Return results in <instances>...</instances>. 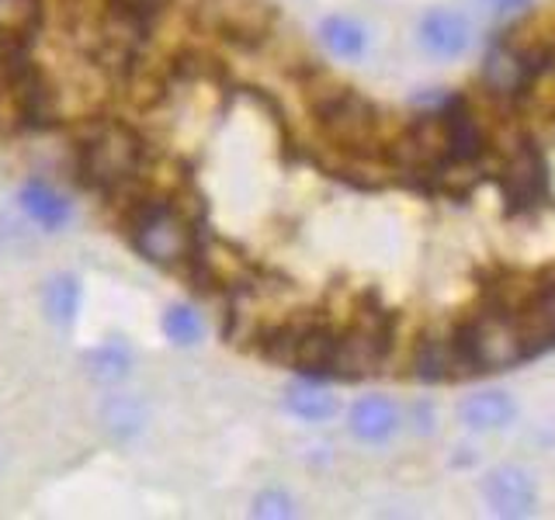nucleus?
<instances>
[{"label":"nucleus","instance_id":"obj_1","mask_svg":"<svg viewBox=\"0 0 555 520\" xmlns=\"http://www.w3.org/2000/svg\"><path fill=\"white\" fill-rule=\"evenodd\" d=\"M143 167H146L143 135L121 126V121H108V126L94 129L77 153L80 184H87L91 191H104V195H115V191H126L129 184H135L143 178Z\"/></svg>","mask_w":555,"mask_h":520},{"label":"nucleus","instance_id":"obj_2","mask_svg":"<svg viewBox=\"0 0 555 520\" xmlns=\"http://www.w3.org/2000/svg\"><path fill=\"white\" fill-rule=\"evenodd\" d=\"M129 236L132 247L156 268L181 271L198 257L195 225L170 202H139L129 216Z\"/></svg>","mask_w":555,"mask_h":520},{"label":"nucleus","instance_id":"obj_3","mask_svg":"<svg viewBox=\"0 0 555 520\" xmlns=\"http://www.w3.org/2000/svg\"><path fill=\"white\" fill-rule=\"evenodd\" d=\"M455 340L473 372L514 368L517 361L534 354L531 337L517 312H490V316H479L468 326H462Z\"/></svg>","mask_w":555,"mask_h":520},{"label":"nucleus","instance_id":"obj_4","mask_svg":"<svg viewBox=\"0 0 555 520\" xmlns=\"http://www.w3.org/2000/svg\"><path fill=\"white\" fill-rule=\"evenodd\" d=\"M312 112H317L320 129L340 150H364L375 143L378 118L372 101L354 94L351 87L326 83L323 91H312Z\"/></svg>","mask_w":555,"mask_h":520},{"label":"nucleus","instance_id":"obj_5","mask_svg":"<svg viewBox=\"0 0 555 520\" xmlns=\"http://www.w3.org/2000/svg\"><path fill=\"white\" fill-rule=\"evenodd\" d=\"M337 340L340 334H334L326 323H282L264 334L260 340V351H264L271 361L278 364H292L299 372H330L337 358Z\"/></svg>","mask_w":555,"mask_h":520},{"label":"nucleus","instance_id":"obj_6","mask_svg":"<svg viewBox=\"0 0 555 520\" xmlns=\"http://www.w3.org/2000/svg\"><path fill=\"white\" fill-rule=\"evenodd\" d=\"M389 354V320L382 312H364L344 329L337 340V358H334V375L344 378H361L372 375Z\"/></svg>","mask_w":555,"mask_h":520},{"label":"nucleus","instance_id":"obj_7","mask_svg":"<svg viewBox=\"0 0 555 520\" xmlns=\"http://www.w3.org/2000/svg\"><path fill=\"white\" fill-rule=\"evenodd\" d=\"M392 164L410 173H438L451 164V135L444 115H424L392 143Z\"/></svg>","mask_w":555,"mask_h":520},{"label":"nucleus","instance_id":"obj_8","mask_svg":"<svg viewBox=\"0 0 555 520\" xmlns=\"http://www.w3.org/2000/svg\"><path fill=\"white\" fill-rule=\"evenodd\" d=\"M482 499L496 517H531L538 507V490L528 468L520 465H500L482 479Z\"/></svg>","mask_w":555,"mask_h":520},{"label":"nucleus","instance_id":"obj_9","mask_svg":"<svg viewBox=\"0 0 555 520\" xmlns=\"http://www.w3.org/2000/svg\"><path fill=\"white\" fill-rule=\"evenodd\" d=\"M416 42L434 60H459L473 46V25L462 11L434 8L416 25Z\"/></svg>","mask_w":555,"mask_h":520},{"label":"nucleus","instance_id":"obj_10","mask_svg":"<svg viewBox=\"0 0 555 520\" xmlns=\"http://www.w3.org/2000/svg\"><path fill=\"white\" fill-rule=\"evenodd\" d=\"M545 191H548V173L542 156L531 146H520L507 160V167H503V198H507L511 212L534 208L545 198Z\"/></svg>","mask_w":555,"mask_h":520},{"label":"nucleus","instance_id":"obj_11","mask_svg":"<svg viewBox=\"0 0 555 520\" xmlns=\"http://www.w3.org/2000/svg\"><path fill=\"white\" fill-rule=\"evenodd\" d=\"M531 77H538L534 66L525 60V52L514 49L511 42H500V46H493L490 52H486V60H482V83H486V91H490V94H496V98H517V94L528 91Z\"/></svg>","mask_w":555,"mask_h":520},{"label":"nucleus","instance_id":"obj_12","mask_svg":"<svg viewBox=\"0 0 555 520\" xmlns=\"http://www.w3.org/2000/svg\"><path fill=\"white\" fill-rule=\"evenodd\" d=\"M347 427L364 444H386L399 427V410L386 395H364L347 413Z\"/></svg>","mask_w":555,"mask_h":520},{"label":"nucleus","instance_id":"obj_13","mask_svg":"<svg viewBox=\"0 0 555 520\" xmlns=\"http://www.w3.org/2000/svg\"><path fill=\"white\" fill-rule=\"evenodd\" d=\"M514 416H517L514 399L507 392H500V389L476 392V395H468L465 403L459 406V420L468 430H479V433L503 430L507 424H514Z\"/></svg>","mask_w":555,"mask_h":520},{"label":"nucleus","instance_id":"obj_14","mask_svg":"<svg viewBox=\"0 0 555 520\" xmlns=\"http://www.w3.org/2000/svg\"><path fill=\"white\" fill-rule=\"evenodd\" d=\"M416 375L427 381H444V378L473 375V368H468L459 340L448 337V340H424L421 354H416Z\"/></svg>","mask_w":555,"mask_h":520},{"label":"nucleus","instance_id":"obj_15","mask_svg":"<svg viewBox=\"0 0 555 520\" xmlns=\"http://www.w3.org/2000/svg\"><path fill=\"white\" fill-rule=\"evenodd\" d=\"M448 135H451V160L455 164H476L482 153V132L476 126L473 112H468L465 101H451L448 104Z\"/></svg>","mask_w":555,"mask_h":520},{"label":"nucleus","instance_id":"obj_16","mask_svg":"<svg viewBox=\"0 0 555 520\" xmlns=\"http://www.w3.org/2000/svg\"><path fill=\"white\" fill-rule=\"evenodd\" d=\"M17 198H22L25 216L35 219L39 225H46V230H60V225L69 222V205H66V198L56 195V191H52L49 184H42V181H28Z\"/></svg>","mask_w":555,"mask_h":520},{"label":"nucleus","instance_id":"obj_17","mask_svg":"<svg viewBox=\"0 0 555 520\" xmlns=\"http://www.w3.org/2000/svg\"><path fill=\"white\" fill-rule=\"evenodd\" d=\"M320 39L337 60H361L364 49H369V31L347 14H330L320 25Z\"/></svg>","mask_w":555,"mask_h":520},{"label":"nucleus","instance_id":"obj_18","mask_svg":"<svg viewBox=\"0 0 555 520\" xmlns=\"http://www.w3.org/2000/svg\"><path fill=\"white\" fill-rule=\"evenodd\" d=\"M101 420H104V427H108L112 438L129 441V438H135V433H143V427H146V406L139 403L135 395L118 392V395L104 399Z\"/></svg>","mask_w":555,"mask_h":520},{"label":"nucleus","instance_id":"obj_19","mask_svg":"<svg viewBox=\"0 0 555 520\" xmlns=\"http://www.w3.org/2000/svg\"><path fill=\"white\" fill-rule=\"evenodd\" d=\"M520 323H525L528 337H531V347L534 354L548 351L555 343V285L542 288L531 299V306H525V312H517Z\"/></svg>","mask_w":555,"mask_h":520},{"label":"nucleus","instance_id":"obj_20","mask_svg":"<svg viewBox=\"0 0 555 520\" xmlns=\"http://www.w3.org/2000/svg\"><path fill=\"white\" fill-rule=\"evenodd\" d=\"M42 309L49 323L56 326H69L77 320V309H80V285L74 274H56L49 277L46 288H42Z\"/></svg>","mask_w":555,"mask_h":520},{"label":"nucleus","instance_id":"obj_21","mask_svg":"<svg viewBox=\"0 0 555 520\" xmlns=\"http://www.w3.org/2000/svg\"><path fill=\"white\" fill-rule=\"evenodd\" d=\"M285 406L292 416H299L306 424H323L337 413V399L320 386H295L285 392Z\"/></svg>","mask_w":555,"mask_h":520},{"label":"nucleus","instance_id":"obj_22","mask_svg":"<svg viewBox=\"0 0 555 520\" xmlns=\"http://www.w3.org/2000/svg\"><path fill=\"white\" fill-rule=\"evenodd\" d=\"M132 368V358H129V347L126 343H104L98 347V351L87 354V375H91L94 381H101V386H115V381H121L129 375Z\"/></svg>","mask_w":555,"mask_h":520},{"label":"nucleus","instance_id":"obj_23","mask_svg":"<svg viewBox=\"0 0 555 520\" xmlns=\"http://www.w3.org/2000/svg\"><path fill=\"white\" fill-rule=\"evenodd\" d=\"M268 25H271V11L264 4H233L225 11V22H222V28L230 31V39H240V42L264 39Z\"/></svg>","mask_w":555,"mask_h":520},{"label":"nucleus","instance_id":"obj_24","mask_svg":"<svg viewBox=\"0 0 555 520\" xmlns=\"http://www.w3.org/2000/svg\"><path fill=\"white\" fill-rule=\"evenodd\" d=\"M164 337L178 347H195L205 337V323L191 306H170L164 312Z\"/></svg>","mask_w":555,"mask_h":520},{"label":"nucleus","instance_id":"obj_25","mask_svg":"<svg viewBox=\"0 0 555 520\" xmlns=\"http://www.w3.org/2000/svg\"><path fill=\"white\" fill-rule=\"evenodd\" d=\"M250 514H254V517H264V520H285V517L295 514V507H292V496H288V493H282V490H268V493H260V496L254 499Z\"/></svg>","mask_w":555,"mask_h":520},{"label":"nucleus","instance_id":"obj_26","mask_svg":"<svg viewBox=\"0 0 555 520\" xmlns=\"http://www.w3.org/2000/svg\"><path fill=\"white\" fill-rule=\"evenodd\" d=\"M531 0H493V8L496 11H520V8H528Z\"/></svg>","mask_w":555,"mask_h":520}]
</instances>
